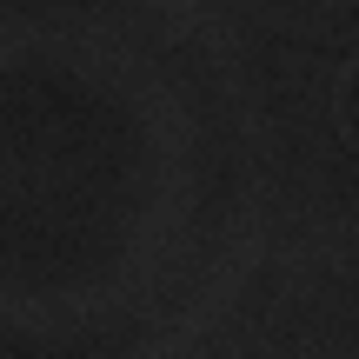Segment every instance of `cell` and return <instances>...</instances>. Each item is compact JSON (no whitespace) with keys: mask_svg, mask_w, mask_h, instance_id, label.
<instances>
[{"mask_svg":"<svg viewBox=\"0 0 359 359\" xmlns=\"http://www.w3.org/2000/svg\"><path fill=\"white\" fill-rule=\"evenodd\" d=\"M353 87H359V74H353ZM353 127H359V120H353Z\"/></svg>","mask_w":359,"mask_h":359,"instance_id":"obj_1","label":"cell"}]
</instances>
